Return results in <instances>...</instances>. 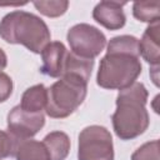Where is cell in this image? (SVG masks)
<instances>
[{
    "label": "cell",
    "instance_id": "d6986e66",
    "mask_svg": "<svg viewBox=\"0 0 160 160\" xmlns=\"http://www.w3.org/2000/svg\"><path fill=\"white\" fill-rule=\"evenodd\" d=\"M12 92V80L11 78L0 71V102L6 101Z\"/></svg>",
    "mask_w": 160,
    "mask_h": 160
},
{
    "label": "cell",
    "instance_id": "5bb4252c",
    "mask_svg": "<svg viewBox=\"0 0 160 160\" xmlns=\"http://www.w3.org/2000/svg\"><path fill=\"white\" fill-rule=\"evenodd\" d=\"M92 68H94V60L92 59H85V58H80L72 52H68L62 75L74 74V75L81 76L86 81H89V79L91 76Z\"/></svg>",
    "mask_w": 160,
    "mask_h": 160
},
{
    "label": "cell",
    "instance_id": "e0dca14e",
    "mask_svg": "<svg viewBox=\"0 0 160 160\" xmlns=\"http://www.w3.org/2000/svg\"><path fill=\"white\" fill-rule=\"evenodd\" d=\"M159 149H160L159 140L148 141L132 152L131 160H160Z\"/></svg>",
    "mask_w": 160,
    "mask_h": 160
},
{
    "label": "cell",
    "instance_id": "277c9868",
    "mask_svg": "<svg viewBox=\"0 0 160 160\" xmlns=\"http://www.w3.org/2000/svg\"><path fill=\"white\" fill-rule=\"evenodd\" d=\"M46 90V114L54 119H62L71 115L84 102L88 81L79 75L65 74Z\"/></svg>",
    "mask_w": 160,
    "mask_h": 160
},
{
    "label": "cell",
    "instance_id": "9a60e30c",
    "mask_svg": "<svg viewBox=\"0 0 160 160\" xmlns=\"http://www.w3.org/2000/svg\"><path fill=\"white\" fill-rule=\"evenodd\" d=\"M160 12V2L154 1H135L132 5V15L139 21L144 22H158Z\"/></svg>",
    "mask_w": 160,
    "mask_h": 160
},
{
    "label": "cell",
    "instance_id": "8fae6325",
    "mask_svg": "<svg viewBox=\"0 0 160 160\" xmlns=\"http://www.w3.org/2000/svg\"><path fill=\"white\" fill-rule=\"evenodd\" d=\"M42 144L45 145L51 160H65L70 152V139L62 131L49 132Z\"/></svg>",
    "mask_w": 160,
    "mask_h": 160
},
{
    "label": "cell",
    "instance_id": "ffe728a7",
    "mask_svg": "<svg viewBox=\"0 0 160 160\" xmlns=\"http://www.w3.org/2000/svg\"><path fill=\"white\" fill-rule=\"evenodd\" d=\"M8 65V58H6V54L4 52V50L0 48V71L4 70Z\"/></svg>",
    "mask_w": 160,
    "mask_h": 160
},
{
    "label": "cell",
    "instance_id": "3957f363",
    "mask_svg": "<svg viewBox=\"0 0 160 160\" xmlns=\"http://www.w3.org/2000/svg\"><path fill=\"white\" fill-rule=\"evenodd\" d=\"M141 69L139 54L106 50L100 61L96 82L104 89L122 90L135 82Z\"/></svg>",
    "mask_w": 160,
    "mask_h": 160
},
{
    "label": "cell",
    "instance_id": "ba28073f",
    "mask_svg": "<svg viewBox=\"0 0 160 160\" xmlns=\"http://www.w3.org/2000/svg\"><path fill=\"white\" fill-rule=\"evenodd\" d=\"M126 2L119 1H100L92 10V18L108 30H119L126 22L122 6Z\"/></svg>",
    "mask_w": 160,
    "mask_h": 160
},
{
    "label": "cell",
    "instance_id": "7a4b0ae2",
    "mask_svg": "<svg viewBox=\"0 0 160 160\" xmlns=\"http://www.w3.org/2000/svg\"><path fill=\"white\" fill-rule=\"evenodd\" d=\"M0 36L9 44H20L35 54H41L51 35L42 19L24 10H15L1 19Z\"/></svg>",
    "mask_w": 160,
    "mask_h": 160
},
{
    "label": "cell",
    "instance_id": "7c38bea8",
    "mask_svg": "<svg viewBox=\"0 0 160 160\" xmlns=\"http://www.w3.org/2000/svg\"><path fill=\"white\" fill-rule=\"evenodd\" d=\"M48 90L42 84L26 89L21 96L20 108L28 112H42L46 106Z\"/></svg>",
    "mask_w": 160,
    "mask_h": 160
},
{
    "label": "cell",
    "instance_id": "52a82bcc",
    "mask_svg": "<svg viewBox=\"0 0 160 160\" xmlns=\"http://www.w3.org/2000/svg\"><path fill=\"white\" fill-rule=\"evenodd\" d=\"M45 124L42 112H28L20 108L14 106L8 114V130L18 140H26L36 135Z\"/></svg>",
    "mask_w": 160,
    "mask_h": 160
},
{
    "label": "cell",
    "instance_id": "8992f818",
    "mask_svg": "<svg viewBox=\"0 0 160 160\" xmlns=\"http://www.w3.org/2000/svg\"><path fill=\"white\" fill-rule=\"evenodd\" d=\"M66 38L71 52L85 59L94 60L106 45L105 35L98 28L85 22L70 28Z\"/></svg>",
    "mask_w": 160,
    "mask_h": 160
},
{
    "label": "cell",
    "instance_id": "9c48e42d",
    "mask_svg": "<svg viewBox=\"0 0 160 160\" xmlns=\"http://www.w3.org/2000/svg\"><path fill=\"white\" fill-rule=\"evenodd\" d=\"M68 52L69 51L66 50L62 42L60 41L49 42L41 51V58H42L41 72L50 78H61Z\"/></svg>",
    "mask_w": 160,
    "mask_h": 160
},
{
    "label": "cell",
    "instance_id": "30bf717a",
    "mask_svg": "<svg viewBox=\"0 0 160 160\" xmlns=\"http://www.w3.org/2000/svg\"><path fill=\"white\" fill-rule=\"evenodd\" d=\"M160 24L152 22L150 24L144 34L142 38L139 40V55L151 65L158 66L160 61Z\"/></svg>",
    "mask_w": 160,
    "mask_h": 160
},
{
    "label": "cell",
    "instance_id": "ac0fdd59",
    "mask_svg": "<svg viewBox=\"0 0 160 160\" xmlns=\"http://www.w3.org/2000/svg\"><path fill=\"white\" fill-rule=\"evenodd\" d=\"M19 140L15 139L10 132L0 130V160L14 156Z\"/></svg>",
    "mask_w": 160,
    "mask_h": 160
},
{
    "label": "cell",
    "instance_id": "6da1fadb",
    "mask_svg": "<svg viewBox=\"0 0 160 160\" xmlns=\"http://www.w3.org/2000/svg\"><path fill=\"white\" fill-rule=\"evenodd\" d=\"M148 90L142 82L135 81L126 89L120 90L116 98V110L111 116L112 128L121 140H131L149 126L150 118L146 110Z\"/></svg>",
    "mask_w": 160,
    "mask_h": 160
},
{
    "label": "cell",
    "instance_id": "4fadbf2b",
    "mask_svg": "<svg viewBox=\"0 0 160 160\" xmlns=\"http://www.w3.org/2000/svg\"><path fill=\"white\" fill-rule=\"evenodd\" d=\"M14 156L16 160H51L45 145L31 139L19 140Z\"/></svg>",
    "mask_w": 160,
    "mask_h": 160
},
{
    "label": "cell",
    "instance_id": "2e32d148",
    "mask_svg": "<svg viewBox=\"0 0 160 160\" xmlns=\"http://www.w3.org/2000/svg\"><path fill=\"white\" fill-rule=\"evenodd\" d=\"M34 6L48 18H58L66 12L69 8V1H34Z\"/></svg>",
    "mask_w": 160,
    "mask_h": 160
},
{
    "label": "cell",
    "instance_id": "5b68a950",
    "mask_svg": "<svg viewBox=\"0 0 160 160\" xmlns=\"http://www.w3.org/2000/svg\"><path fill=\"white\" fill-rule=\"evenodd\" d=\"M79 160H114L110 131L100 125L86 126L79 134Z\"/></svg>",
    "mask_w": 160,
    "mask_h": 160
}]
</instances>
